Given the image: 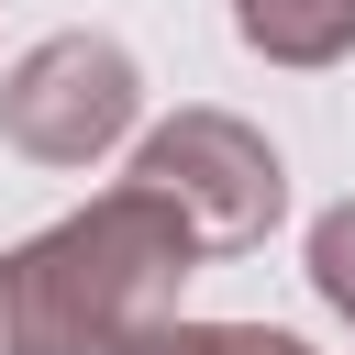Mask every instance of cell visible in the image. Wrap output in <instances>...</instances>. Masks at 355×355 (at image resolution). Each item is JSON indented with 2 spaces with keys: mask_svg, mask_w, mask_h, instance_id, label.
I'll use <instances>...</instances> for the list:
<instances>
[{
  "mask_svg": "<svg viewBox=\"0 0 355 355\" xmlns=\"http://www.w3.org/2000/svg\"><path fill=\"white\" fill-rule=\"evenodd\" d=\"M233 33H244V55L311 78V67L355 55V0H233Z\"/></svg>",
  "mask_w": 355,
  "mask_h": 355,
  "instance_id": "cell-4",
  "label": "cell"
},
{
  "mask_svg": "<svg viewBox=\"0 0 355 355\" xmlns=\"http://www.w3.org/2000/svg\"><path fill=\"white\" fill-rule=\"evenodd\" d=\"M122 355H311V344L277 333V322H189V311H166V322H144Z\"/></svg>",
  "mask_w": 355,
  "mask_h": 355,
  "instance_id": "cell-5",
  "label": "cell"
},
{
  "mask_svg": "<svg viewBox=\"0 0 355 355\" xmlns=\"http://www.w3.org/2000/svg\"><path fill=\"white\" fill-rule=\"evenodd\" d=\"M189 266L200 233L178 222V200L122 178L0 255V355H122L144 322L178 311Z\"/></svg>",
  "mask_w": 355,
  "mask_h": 355,
  "instance_id": "cell-1",
  "label": "cell"
},
{
  "mask_svg": "<svg viewBox=\"0 0 355 355\" xmlns=\"http://www.w3.org/2000/svg\"><path fill=\"white\" fill-rule=\"evenodd\" d=\"M144 122V67L111 33H44L0 78V144L33 166H100Z\"/></svg>",
  "mask_w": 355,
  "mask_h": 355,
  "instance_id": "cell-3",
  "label": "cell"
},
{
  "mask_svg": "<svg viewBox=\"0 0 355 355\" xmlns=\"http://www.w3.org/2000/svg\"><path fill=\"white\" fill-rule=\"evenodd\" d=\"M133 178L155 189V200H178V222L200 233V255H244V244H266L277 233V211H288V166H277V144L244 122V111H166L144 144H133Z\"/></svg>",
  "mask_w": 355,
  "mask_h": 355,
  "instance_id": "cell-2",
  "label": "cell"
},
{
  "mask_svg": "<svg viewBox=\"0 0 355 355\" xmlns=\"http://www.w3.org/2000/svg\"><path fill=\"white\" fill-rule=\"evenodd\" d=\"M311 300H322L333 322H355V200H333V211L311 222Z\"/></svg>",
  "mask_w": 355,
  "mask_h": 355,
  "instance_id": "cell-6",
  "label": "cell"
}]
</instances>
